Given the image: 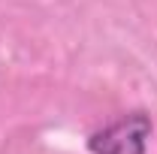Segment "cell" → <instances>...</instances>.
Listing matches in <instances>:
<instances>
[{
    "label": "cell",
    "mask_w": 157,
    "mask_h": 154,
    "mask_svg": "<svg viewBox=\"0 0 157 154\" xmlns=\"http://www.w3.org/2000/svg\"><path fill=\"white\" fill-rule=\"evenodd\" d=\"M151 139V118L145 112H130V115L112 121L88 139L91 154H145Z\"/></svg>",
    "instance_id": "1"
}]
</instances>
